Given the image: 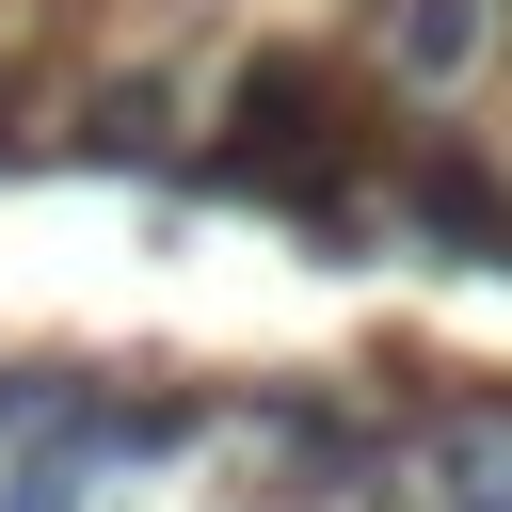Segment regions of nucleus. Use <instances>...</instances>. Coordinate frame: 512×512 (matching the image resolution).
Masks as SVG:
<instances>
[{"label":"nucleus","instance_id":"1","mask_svg":"<svg viewBox=\"0 0 512 512\" xmlns=\"http://www.w3.org/2000/svg\"><path fill=\"white\" fill-rule=\"evenodd\" d=\"M304 112H320V80H304L288 48H272V64H240V128H304ZM320 128H336V112H320ZM208 176H240V192H288V208H304V160H272V144H240V160H208Z\"/></svg>","mask_w":512,"mask_h":512},{"label":"nucleus","instance_id":"2","mask_svg":"<svg viewBox=\"0 0 512 512\" xmlns=\"http://www.w3.org/2000/svg\"><path fill=\"white\" fill-rule=\"evenodd\" d=\"M400 64H480V0H400Z\"/></svg>","mask_w":512,"mask_h":512}]
</instances>
